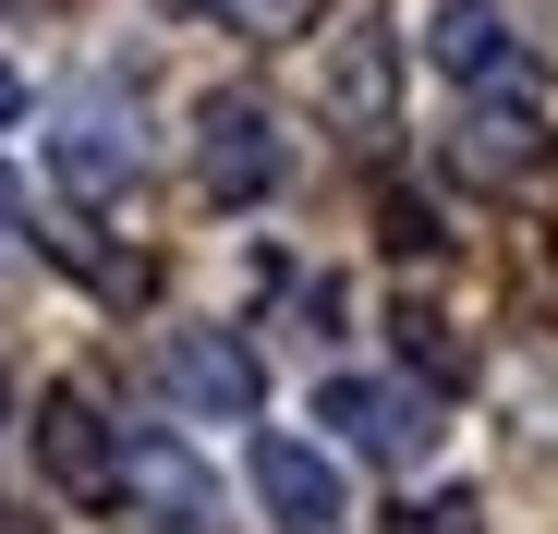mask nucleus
Masks as SVG:
<instances>
[{"mask_svg":"<svg viewBox=\"0 0 558 534\" xmlns=\"http://www.w3.org/2000/svg\"><path fill=\"white\" fill-rule=\"evenodd\" d=\"M279 170H292L279 110L255 98V85H219V98L195 110V195L207 207H255V195H279Z\"/></svg>","mask_w":558,"mask_h":534,"instance_id":"obj_1","label":"nucleus"},{"mask_svg":"<svg viewBox=\"0 0 558 534\" xmlns=\"http://www.w3.org/2000/svg\"><path fill=\"white\" fill-rule=\"evenodd\" d=\"M37 474L73 498V510H98V498H122V425L98 413V389H49L37 401Z\"/></svg>","mask_w":558,"mask_h":534,"instance_id":"obj_2","label":"nucleus"},{"mask_svg":"<svg viewBox=\"0 0 558 534\" xmlns=\"http://www.w3.org/2000/svg\"><path fill=\"white\" fill-rule=\"evenodd\" d=\"M316 98H328L340 134H389V110H401V49H389L377 13H340V25H328V49H316Z\"/></svg>","mask_w":558,"mask_h":534,"instance_id":"obj_3","label":"nucleus"},{"mask_svg":"<svg viewBox=\"0 0 558 534\" xmlns=\"http://www.w3.org/2000/svg\"><path fill=\"white\" fill-rule=\"evenodd\" d=\"M449 170L474 195H534L546 170H558V134H546V110H461V134H449Z\"/></svg>","mask_w":558,"mask_h":534,"instance_id":"obj_4","label":"nucleus"},{"mask_svg":"<svg viewBox=\"0 0 558 534\" xmlns=\"http://www.w3.org/2000/svg\"><path fill=\"white\" fill-rule=\"evenodd\" d=\"M316 425H340L364 462H425V437H437L425 389H389V377H328L316 389Z\"/></svg>","mask_w":558,"mask_h":534,"instance_id":"obj_5","label":"nucleus"},{"mask_svg":"<svg viewBox=\"0 0 558 534\" xmlns=\"http://www.w3.org/2000/svg\"><path fill=\"white\" fill-rule=\"evenodd\" d=\"M122 486L146 498L158 534H219V474L182 450V437H134V450H122Z\"/></svg>","mask_w":558,"mask_h":534,"instance_id":"obj_6","label":"nucleus"},{"mask_svg":"<svg viewBox=\"0 0 558 534\" xmlns=\"http://www.w3.org/2000/svg\"><path fill=\"white\" fill-rule=\"evenodd\" d=\"M255 498H267L279 534H340V522H352L328 450H304V437H255Z\"/></svg>","mask_w":558,"mask_h":534,"instance_id":"obj_7","label":"nucleus"},{"mask_svg":"<svg viewBox=\"0 0 558 534\" xmlns=\"http://www.w3.org/2000/svg\"><path fill=\"white\" fill-rule=\"evenodd\" d=\"M170 389H182V401H195L207 425H243L267 377H255V352H243L231 328H170Z\"/></svg>","mask_w":558,"mask_h":534,"instance_id":"obj_8","label":"nucleus"},{"mask_svg":"<svg viewBox=\"0 0 558 534\" xmlns=\"http://www.w3.org/2000/svg\"><path fill=\"white\" fill-rule=\"evenodd\" d=\"M49 158H61V195H85V207L122 195V183H134V122H122V98H73Z\"/></svg>","mask_w":558,"mask_h":534,"instance_id":"obj_9","label":"nucleus"},{"mask_svg":"<svg viewBox=\"0 0 558 534\" xmlns=\"http://www.w3.org/2000/svg\"><path fill=\"white\" fill-rule=\"evenodd\" d=\"M425 49H437V73H461V85H498V73H522V37L498 25V0H437Z\"/></svg>","mask_w":558,"mask_h":534,"instance_id":"obj_10","label":"nucleus"},{"mask_svg":"<svg viewBox=\"0 0 558 534\" xmlns=\"http://www.w3.org/2000/svg\"><path fill=\"white\" fill-rule=\"evenodd\" d=\"M182 13H207V25H231V37H292L316 0H182Z\"/></svg>","mask_w":558,"mask_h":534,"instance_id":"obj_11","label":"nucleus"},{"mask_svg":"<svg viewBox=\"0 0 558 534\" xmlns=\"http://www.w3.org/2000/svg\"><path fill=\"white\" fill-rule=\"evenodd\" d=\"M389 328H401V352H413L425 377H461V340H449V316H425V304H401Z\"/></svg>","mask_w":558,"mask_h":534,"instance_id":"obj_12","label":"nucleus"},{"mask_svg":"<svg viewBox=\"0 0 558 534\" xmlns=\"http://www.w3.org/2000/svg\"><path fill=\"white\" fill-rule=\"evenodd\" d=\"M377 231H389V255H437V243H449L425 195H377Z\"/></svg>","mask_w":558,"mask_h":534,"instance_id":"obj_13","label":"nucleus"},{"mask_svg":"<svg viewBox=\"0 0 558 534\" xmlns=\"http://www.w3.org/2000/svg\"><path fill=\"white\" fill-rule=\"evenodd\" d=\"M389 534H486L474 498H425V510H389Z\"/></svg>","mask_w":558,"mask_h":534,"instance_id":"obj_14","label":"nucleus"},{"mask_svg":"<svg viewBox=\"0 0 558 534\" xmlns=\"http://www.w3.org/2000/svg\"><path fill=\"white\" fill-rule=\"evenodd\" d=\"M13 243H25V183L0 170V255H13Z\"/></svg>","mask_w":558,"mask_h":534,"instance_id":"obj_15","label":"nucleus"},{"mask_svg":"<svg viewBox=\"0 0 558 534\" xmlns=\"http://www.w3.org/2000/svg\"><path fill=\"white\" fill-rule=\"evenodd\" d=\"M0 122H25V73L13 61H0Z\"/></svg>","mask_w":558,"mask_h":534,"instance_id":"obj_16","label":"nucleus"},{"mask_svg":"<svg viewBox=\"0 0 558 534\" xmlns=\"http://www.w3.org/2000/svg\"><path fill=\"white\" fill-rule=\"evenodd\" d=\"M0 13H61V0H0Z\"/></svg>","mask_w":558,"mask_h":534,"instance_id":"obj_17","label":"nucleus"},{"mask_svg":"<svg viewBox=\"0 0 558 534\" xmlns=\"http://www.w3.org/2000/svg\"><path fill=\"white\" fill-rule=\"evenodd\" d=\"M0 413H13V377H0Z\"/></svg>","mask_w":558,"mask_h":534,"instance_id":"obj_18","label":"nucleus"}]
</instances>
